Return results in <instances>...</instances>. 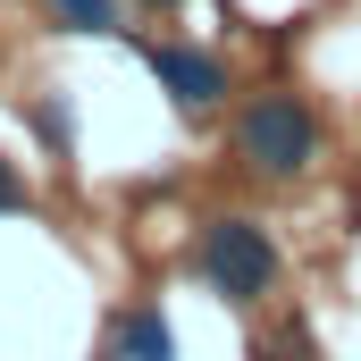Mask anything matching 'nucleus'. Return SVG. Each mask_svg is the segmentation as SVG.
<instances>
[{"label":"nucleus","mask_w":361,"mask_h":361,"mask_svg":"<svg viewBox=\"0 0 361 361\" xmlns=\"http://www.w3.org/2000/svg\"><path fill=\"white\" fill-rule=\"evenodd\" d=\"M227 143H235V160H244L252 177L294 185V177L319 169V109H311L294 85H261V92H244Z\"/></svg>","instance_id":"1"},{"label":"nucleus","mask_w":361,"mask_h":361,"mask_svg":"<svg viewBox=\"0 0 361 361\" xmlns=\"http://www.w3.org/2000/svg\"><path fill=\"white\" fill-rule=\"evenodd\" d=\"M193 277H202L227 311H261L277 294V277H286V261H277V235L261 219L219 210V219H202V235H193Z\"/></svg>","instance_id":"2"},{"label":"nucleus","mask_w":361,"mask_h":361,"mask_svg":"<svg viewBox=\"0 0 361 361\" xmlns=\"http://www.w3.org/2000/svg\"><path fill=\"white\" fill-rule=\"evenodd\" d=\"M143 59H152V76H160V92H169V109H177V118H219V109H227V92H235V76H227V59H219V51L152 42Z\"/></svg>","instance_id":"3"},{"label":"nucleus","mask_w":361,"mask_h":361,"mask_svg":"<svg viewBox=\"0 0 361 361\" xmlns=\"http://www.w3.org/2000/svg\"><path fill=\"white\" fill-rule=\"evenodd\" d=\"M109 361H177V328H169V311H160V302L118 311V328H109Z\"/></svg>","instance_id":"4"},{"label":"nucleus","mask_w":361,"mask_h":361,"mask_svg":"<svg viewBox=\"0 0 361 361\" xmlns=\"http://www.w3.org/2000/svg\"><path fill=\"white\" fill-rule=\"evenodd\" d=\"M42 17L59 34H126L118 25V0H42Z\"/></svg>","instance_id":"5"},{"label":"nucleus","mask_w":361,"mask_h":361,"mask_svg":"<svg viewBox=\"0 0 361 361\" xmlns=\"http://www.w3.org/2000/svg\"><path fill=\"white\" fill-rule=\"evenodd\" d=\"M34 135H42V143L68 160V152H76V109H68L59 92H42V101H34Z\"/></svg>","instance_id":"6"},{"label":"nucleus","mask_w":361,"mask_h":361,"mask_svg":"<svg viewBox=\"0 0 361 361\" xmlns=\"http://www.w3.org/2000/svg\"><path fill=\"white\" fill-rule=\"evenodd\" d=\"M244 361H319V345H311V328L294 319V328H277V336H252Z\"/></svg>","instance_id":"7"},{"label":"nucleus","mask_w":361,"mask_h":361,"mask_svg":"<svg viewBox=\"0 0 361 361\" xmlns=\"http://www.w3.org/2000/svg\"><path fill=\"white\" fill-rule=\"evenodd\" d=\"M8 210H25V177H17V160H0V219Z\"/></svg>","instance_id":"8"},{"label":"nucleus","mask_w":361,"mask_h":361,"mask_svg":"<svg viewBox=\"0 0 361 361\" xmlns=\"http://www.w3.org/2000/svg\"><path fill=\"white\" fill-rule=\"evenodd\" d=\"M135 8H185V0H135Z\"/></svg>","instance_id":"9"}]
</instances>
